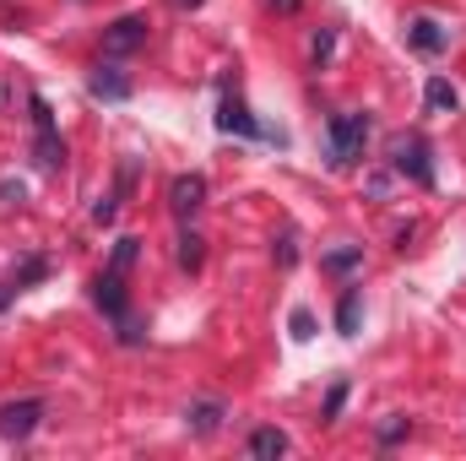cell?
<instances>
[{
  "label": "cell",
  "instance_id": "cell-15",
  "mask_svg": "<svg viewBox=\"0 0 466 461\" xmlns=\"http://www.w3.org/2000/svg\"><path fill=\"white\" fill-rule=\"evenodd\" d=\"M358 310H363L358 288H342V299H337V332H342V337H352V332H358Z\"/></svg>",
  "mask_w": 466,
  "mask_h": 461
},
{
  "label": "cell",
  "instance_id": "cell-6",
  "mask_svg": "<svg viewBox=\"0 0 466 461\" xmlns=\"http://www.w3.org/2000/svg\"><path fill=\"white\" fill-rule=\"evenodd\" d=\"M218 130L244 136V141H271V130L249 115V104L238 98V87H228V82H223V98H218Z\"/></svg>",
  "mask_w": 466,
  "mask_h": 461
},
{
  "label": "cell",
  "instance_id": "cell-3",
  "mask_svg": "<svg viewBox=\"0 0 466 461\" xmlns=\"http://www.w3.org/2000/svg\"><path fill=\"white\" fill-rule=\"evenodd\" d=\"M27 115H33V163H38L44 174H60V169H66V141H60V130H55L49 98L33 93V98H27Z\"/></svg>",
  "mask_w": 466,
  "mask_h": 461
},
{
  "label": "cell",
  "instance_id": "cell-1",
  "mask_svg": "<svg viewBox=\"0 0 466 461\" xmlns=\"http://www.w3.org/2000/svg\"><path fill=\"white\" fill-rule=\"evenodd\" d=\"M93 304L109 315V326H115V337H119L125 347H141V343H147V321L130 310V288H125V271L104 266V271L93 277Z\"/></svg>",
  "mask_w": 466,
  "mask_h": 461
},
{
  "label": "cell",
  "instance_id": "cell-12",
  "mask_svg": "<svg viewBox=\"0 0 466 461\" xmlns=\"http://www.w3.org/2000/svg\"><path fill=\"white\" fill-rule=\"evenodd\" d=\"M244 451H249L255 461H277V456H288V451H293V440H288L282 429H271V424H266V429H255V435L244 440Z\"/></svg>",
  "mask_w": 466,
  "mask_h": 461
},
{
  "label": "cell",
  "instance_id": "cell-5",
  "mask_svg": "<svg viewBox=\"0 0 466 461\" xmlns=\"http://www.w3.org/2000/svg\"><path fill=\"white\" fill-rule=\"evenodd\" d=\"M44 413H49V402H44V396H16V402H0V440H11V446L33 440V435H38V424H44Z\"/></svg>",
  "mask_w": 466,
  "mask_h": 461
},
{
  "label": "cell",
  "instance_id": "cell-11",
  "mask_svg": "<svg viewBox=\"0 0 466 461\" xmlns=\"http://www.w3.org/2000/svg\"><path fill=\"white\" fill-rule=\"evenodd\" d=\"M87 93H93L98 104H125V98H130V77H125L119 66H98V71L87 77Z\"/></svg>",
  "mask_w": 466,
  "mask_h": 461
},
{
  "label": "cell",
  "instance_id": "cell-7",
  "mask_svg": "<svg viewBox=\"0 0 466 461\" xmlns=\"http://www.w3.org/2000/svg\"><path fill=\"white\" fill-rule=\"evenodd\" d=\"M201 207H207V174H201V169L174 174V179H168V212H174L179 223H196Z\"/></svg>",
  "mask_w": 466,
  "mask_h": 461
},
{
  "label": "cell",
  "instance_id": "cell-14",
  "mask_svg": "<svg viewBox=\"0 0 466 461\" xmlns=\"http://www.w3.org/2000/svg\"><path fill=\"white\" fill-rule=\"evenodd\" d=\"M179 266H185V271H201V266H207V239L196 229H179Z\"/></svg>",
  "mask_w": 466,
  "mask_h": 461
},
{
  "label": "cell",
  "instance_id": "cell-17",
  "mask_svg": "<svg viewBox=\"0 0 466 461\" xmlns=\"http://www.w3.org/2000/svg\"><path fill=\"white\" fill-rule=\"evenodd\" d=\"M331 55H337V27H320V33L309 38V60H315V71H326Z\"/></svg>",
  "mask_w": 466,
  "mask_h": 461
},
{
  "label": "cell",
  "instance_id": "cell-24",
  "mask_svg": "<svg viewBox=\"0 0 466 461\" xmlns=\"http://www.w3.org/2000/svg\"><path fill=\"white\" fill-rule=\"evenodd\" d=\"M174 5H179V11H196V5H207V0H174Z\"/></svg>",
  "mask_w": 466,
  "mask_h": 461
},
{
  "label": "cell",
  "instance_id": "cell-23",
  "mask_svg": "<svg viewBox=\"0 0 466 461\" xmlns=\"http://www.w3.org/2000/svg\"><path fill=\"white\" fill-rule=\"evenodd\" d=\"M266 5H271L277 16H299V11H304V0H266Z\"/></svg>",
  "mask_w": 466,
  "mask_h": 461
},
{
  "label": "cell",
  "instance_id": "cell-8",
  "mask_svg": "<svg viewBox=\"0 0 466 461\" xmlns=\"http://www.w3.org/2000/svg\"><path fill=\"white\" fill-rule=\"evenodd\" d=\"M141 44H147V16H141V11H125V16H115V22L104 27V55H109V60L136 55Z\"/></svg>",
  "mask_w": 466,
  "mask_h": 461
},
{
  "label": "cell",
  "instance_id": "cell-21",
  "mask_svg": "<svg viewBox=\"0 0 466 461\" xmlns=\"http://www.w3.org/2000/svg\"><path fill=\"white\" fill-rule=\"evenodd\" d=\"M374 435H380V446H396V440H407V435H412V424H407L401 413H390V418H385Z\"/></svg>",
  "mask_w": 466,
  "mask_h": 461
},
{
  "label": "cell",
  "instance_id": "cell-19",
  "mask_svg": "<svg viewBox=\"0 0 466 461\" xmlns=\"http://www.w3.org/2000/svg\"><path fill=\"white\" fill-rule=\"evenodd\" d=\"M342 407H348V380H337V385L326 391V402H320V418H326V424H337V418H342Z\"/></svg>",
  "mask_w": 466,
  "mask_h": 461
},
{
  "label": "cell",
  "instance_id": "cell-22",
  "mask_svg": "<svg viewBox=\"0 0 466 461\" xmlns=\"http://www.w3.org/2000/svg\"><path fill=\"white\" fill-rule=\"evenodd\" d=\"M288 326H293V337H299V343H309V337H315V315H309L304 304H299V310L288 315Z\"/></svg>",
  "mask_w": 466,
  "mask_h": 461
},
{
  "label": "cell",
  "instance_id": "cell-2",
  "mask_svg": "<svg viewBox=\"0 0 466 461\" xmlns=\"http://www.w3.org/2000/svg\"><path fill=\"white\" fill-rule=\"evenodd\" d=\"M369 130H374V119L363 115V109L331 115L326 119V163H331V169H352V163L363 158V147H369Z\"/></svg>",
  "mask_w": 466,
  "mask_h": 461
},
{
  "label": "cell",
  "instance_id": "cell-9",
  "mask_svg": "<svg viewBox=\"0 0 466 461\" xmlns=\"http://www.w3.org/2000/svg\"><path fill=\"white\" fill-rule=\"evenodd\" d=\"M451 22H440V16H429V11H418V16H407V44L418 49V55H445L451 49Z\"/></svg>",
  "mask_w": 466,
  "mask_h": 461
},
{
  "label": "cell",
  "instance_id": "cell-20",
  "mask_svg": "<svg viewBox=\"0 0 466 461\" xmlns=\"http://www.w3.org/2000/svg\"><path fill=\"white\" fill-rule=\"evenodd\" d=\"M271 255H277V266H282V271H288V266H299V233L282 229V239L271 244Z\"/></svg>",
  "mask_w": 466,
  "mask_h": 461
},
{
  "label": "cell",
  "instance_id": "cell-13",
  "mask_svg": "<svg viewBox=\"0 0 466 461\" xmlns=\"http://www.w3.org/2000/svg\"><path fill=\"white\" fill-rule=\"evenodd\" d=\"M423 104H429V115H456V109H461V93H456L445 77H429V87H423Z\"/></svg>",
  "mask_w": 466,
  "mask_h": 461
},
{
  "label": "cell",
  "instance_id": "cell-16",
  "mask_svg": "<svg viewBox=\"0 0 466 461\" xmlns=\"http://www.w3.org/2000/svg\"><path fill=\"white\" fill-rule=\"evenodd\" d=\"M320 266H326V271H337V277H342V271H358V266H363V244H348V250L320 255Z\"/></svg>",
  "mask_w": 466,
  "mask_h": 461
},
{
  "label": "cell",
  "instance_id": "cell-4",
  "mask_svg": "<svg viewBox=\"0 0 466 461\" xmlns=\"http://www.w3.org/2000/svg\"><path fill=\"white\" fill-rule=\"evenodd\" d=\"M390 174H401V179H412L418 190H434V147L418 136V130H407V136H396L390 141Z\"/></svg>",
  "mask_w": 466,
  "mask_h": 461
},
{
  "label": "cell",
  "instance_id": "cell-10",
  "mask_svg": "<svg viewBox=\"0 0 466 461\" xmlns=\"http://www.w3.org/2000/svg\"><path fill=\"white\" fill-rule=\"evenodd\" d=\"M223 418H228V402H218V396H207V402H190V407H185V424H190V435H196V440H212V435L223 429Z\"/></svg>",
  "mask_w": 466,
  "mask_h": 461
},
{
  "label": "cell",
  "instance_id": "cell-18",
  "mask_svg": "<svg viewBox=\"0 0 466 461\" xmlns=\"http://www.w3.org/2000/svg\"><path fill=\"white\" fill-rule=\"evenodd\" d=\"M136 255H141V239H136V233H119V239H115V255H109V266L130 277V266H136Z\"/></svg>",
  "mask_w": 466,
  "mask_h": 461
}]
</instances>
